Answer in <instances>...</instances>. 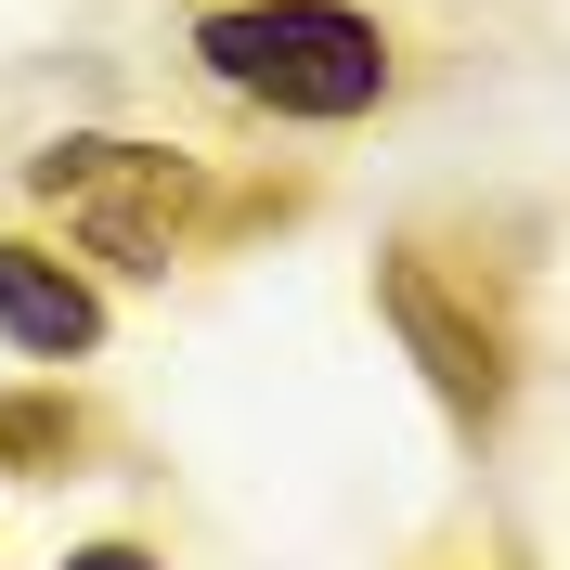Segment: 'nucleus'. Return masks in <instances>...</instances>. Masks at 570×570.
<instances>
[{"instance_id":"7ed1b4c3","label":"nucleus","mask_w":570,"mask_h":570,"mask_svg":"<svg viewBox=\"0 0 570 570\" xmlns=\"http://www.w3.org/2000/svg\"><path fill=\"white\" fill-rule=\"evenodd\" d=\"M0 337L27 363H78V351H105V298H91L52 247H13V234H0Z\"/></svg>"},{"instance_id":"f03ea898","label":"nucleus","mask_w":570,"mask_h":570,"mask_svg":"<svg viewBox=\"0 0 570 570\" xmlns=\"http://www.w3.org/2000/svg\"><path fill=\"white\" fill-rule=\"evenodd\" d=\"M27 181H39V208H66L105 259H130V273H156V259H169V234H156V208L181 195L169 156H142V142H52Z\"/></svg>"},{"instance_id":"39448f33","label":"nucleus","mask_w":570,"mask_h":570,"mask_svg":"<svg viewBox=\"0 0 570 570\" xmlns=\"http://www.w3.org/2000/svg\"><path fill=\"white\" fill-rule=\"evenodd\" d=\"M66 570H156V558H142V544H78Z\"/></svg>"},{"instance_id":"f257e3e1","label":"nucleus","mask_w":570,"mask_h":570,"mask_svg":"<svg viewBox=\"0 0 570 570\" xmlns=\"http://www.w3.org/2000/svg\"><path fill=\"white\" fill-rule=\"evenodd\" d=\"M220 91H247L273 117H363L390 91V39L363 27L351 0H220L195 27Z\"/></svg>"},{"instance_id":"20e7f679","label":"nucleus","mask_w":570,"mask_h":570,"mask_svg":"<svg viewBox=\"0 0 570 570\" xmlns=\"http://www.w3.org/2000/svg\"><path fill=\"white\" fill-rule=\"evenodd\" d=\"M390 312H402V337L428 351V376H441L454 402H493V337H466V324L441 312V285L415 273V259H390Z\"/></svg>"}]
</instances>
